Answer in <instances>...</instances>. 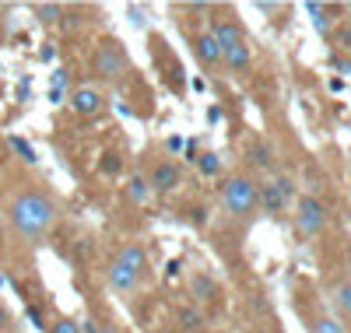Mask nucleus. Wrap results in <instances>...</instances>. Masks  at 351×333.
I'll use <instances>...</instances> for the list:
<instances>
[{
    "label": "nucleus",
    "mask_w": 351,
    "mask_h": 333,
    "mask_svg": "<svg viewBox=\"0 0 351 333\" xmlns=\"http://www.w3.org/2000/svg\"><path fill=\"white\" fill-rule=\"evenodd\" d=\"M8 214H11V225H14V232H18L21 238L43 242V235H46V232L53 228V221H56V204H53L46 193H39V190H21V193L11 200Z\"/></svg>",
    "instance_id": "obj_1"
},
{
    "label": "nucleus",
    "mask_w": 351,
    "mask_h": 333,
    "mask_svg": "<svg viewBox=\"0 0 351 333\" xmlns=\"http://www.w3.org/2000/svg\"><path fill=\"white\" fill-rule=\"evenodd\" d=\"M221 204L232 218H253L256 210V183L246 175H228L221 186Z\"/></svg>",
    "instance_id": "obj_2"
},
{
    "label": "nucleus",
    "mask_w": 351,
    "mask_h": 333,
    "mask_svg": "<svg viewBox=\"0 0 351 333\" xmlns=\"http://www.w3.org/2000/svg\"><path fill=\"white\" fill-rule=\"evenodd\" d=\"M127 71H130L127 49L116 42V39H106V42L95 49V74H99L102 81H120Z\"/></svg>",
    "instance_id": "obj_3"
},
{
    "label": "nucleus",
    "mask_w": 351,
    "mask_h": 333,
    "mask_svg": "<svg viewBox=\"0 0 351 333\" xmlns=\"http://www.w3.org/2000/svg\"><path fill=\"white\" fill-rule=\"evenodd\" d=\"M295 228L306 238H316L319 232L327 228V207L319 204L316 197H299L295 204Z\"/></svg>",
    "instance_id": "obj_4"
},
{
    "label": "nucleus",
    "mask_w": 351,
    "mask_h": 333,
    "mask_svg": "<svg viewBox=\"0 0 351 333\" xmlns=\"http://www.w3.org/2000/svg\"><path fill=\"white\" fill-rule=\"evenodd\" d=\"M256 207H260L267 218H281L285 207H288V200H285V193L278 190V183H263V186H256Z\"/></svg>",
    "instance_id": "obj_5"
},
{
    "label": "nucleus",
    "mask_w": 351,
    "mask_h": 333,
    "mask_svg": "<svg viewBox=\"0 0 351 333\" xmlns=\"http://www.w3.org/2000/svg\"><path fill=\"white\" fill-rule=\"evenodd\" d=\"M148 186H152V193L176 190V186H180V165H176V162H158L152 169V175H148Z\"/></svg>",
    "instance_id": "obj_6"
},
{
    "label": "nucleus",
    "mask_w": 351,
    "mask_h": 333,
    "mask_svg": "<svg viewBox=\"0 0 351 333\" xmlns=\"http://www.w3.org/2000/svg\"><path fill=\"white\" fill-rule=\"evenodd\" d=\"M221 60H225V67H228L232 74H246L250 64H253V49H250L246 39H243V42H236V46L221 49Z\"/></svg>",
    "instance_id": "obj_7"
},
{
    "label": "nucleus",
    "mask_w": 351,
    "mask_h": 333,
    "mask_svg": "<svg viewBox=\"0 0 351 333\" xmlns=\"http://www.w3.org/2000/svg\"><path fill=\"white\" fill-rule=\"evenodd\" d=\"M71 109L77 116H95L102 109V95L95 92V88H74L71 92Z\"/></svg>",
    "instance_id": "obj_8"
},
{
    "label": "nucleus",
    "mask_w": 351,
    "mask_h": 333,
    "mask_svg": "<svg viewBox=\"0 0 351 333\" xmlns=\"http://www.w3.org/2000/svg\"><path fill=\"white\" fill-rule=\"evenodd\" d=\"M211 36H215V42H218L221 49H228V46L243 42V28H239L236 21H228V18H215V21H211Z\"/></svg>",
    "instance_id": "obj_9"
},
{
    "label": "nucleus",
    "mask_w": 351,
    "mask_h": 333,
    "mask_svg": "<svg viewBox=\"0 0 351 333\" xmlns=\"http://www.w3.org/2000/svg\"><path fill=\"white\" fill-rule=\"evenodd\" d=\"M137 281H141V274H134L130 267H123V263H116V260H112V267H109V288H112V291L127 295V291L137 288Z\"/></svg>",
    "instance_id": "obj_10"
},
{
    "label": "nucleus",
    "mask_w": 351,
    "mask_h": 333,
    "mask_svg": "<svg viewBox=\"0 0 351 333\" xmlns=\"http://www.w3.org/2000/svg\"><path fill=\"white\" fill-rule=\"evenodd\" d=\"M193 49H197V56H200L208 67H218V64H221V46L215 42L211 32H200V36L193 39Z\"/></svg>",
    "instance_id": "obj_11"
},
{
    "label": "nucleus",
    "mask_w": 351,
    "mask_h": 333,
    "mask_svg": "<svg viewBox=\"0 0 351 333\" xmlns=\"http://www.w3.org/2000/svg\"><path fill=\"white\" fill-rule=\"evenodd\" d=\"M116 263L130 267L134 274H144V267H148V253H144L141 242H127V246L120 249V256H116Z\"/></svg>",
    "instance_id": "obj_12"
},
{
    "label": "nucleus",
    "mask_w": 351,
    "mask_h": 333,
    "mask_svg": "<svg viewBox=\"0 0 351 333\" xmlns=\"http://www.w3.org/2000/svg\"><path fill=\"white\" fill-rule=\"evenodd\" d=\"M176 326L183 333H200L204 330V312L197 306H180L176 309Z\"/></svg>",
    "instance_id": "obj_13"
},
{
    "label": "nucleus",
    "mask_w": 351,
    "mask_h": 333,
    "mask_svg": "<svg viewBox=\"0 0 351 333\" xmlns=\"http://www.w3.org/2000/svg\"><path fill=\"white\" fill-rule=\"evenodd\" d=\"M127 197H130L134 207H148L155 193H152V186H148V179H144V175H134L130 183H127Z\"/></svg>",
    "instance_id": "obj_14"
},
{
    "label": "nucleus",
    "mask_w": 351,
    "mask_h": 333,
    "mask_svg": "<svg viewBox=\"0 0 351 333\" xmlns=\"http://www.w3.org/2000/svg\"><path fill=\"white\" fill-rule=\"evenodd\" d=\"M190 291H193L200 301H215V298H218V284L204 274V270H197V274L190 278Z\"/></svg>",
    "instance_id": "obj_15"
},
{
    "label": "nucleus",
    "mask_w": 351,
    "mask_h": 333,
    "mask_svg": "<svg viewBox=\"0 0 351 333\" xmlns=\"http://www.w3.org/2000/svg\"><path fill=\"white\" fill-rule=\"evenodd\" d=\"M250 162H253L256 169H274V144H271V140L250 144Z\"/></svg>",
    "instance_id": "obj_16"
},
{
    "label": "nucleus",
    "mask_w": 351,
    "mask_h": 333,
    "mask_svg": "<svg viewBox=\"0 0 351 333\" xmlns=\"http://www.w3.org/2000/svg\"><path fill=\"white\" fill-rule=\"evenodd\" d=\"M330 301L337 306V312H341V316H348V319H351V281H337V284L330 288Z\"/></svg>",
    "instance_id": "obj_17"
},
{
    "label": "nucleus",
    "mask_w": 351,
    "mask_h": 333,
    "mask_svg": "<svg viewBox=\"0 0 351 333\" xmlns=\"http://www.w3.org/2000/svg\"><path fill=\"white\" fill-rule=\"evenodd\" d=\"M306 11L313 14V25H316V32H319V36H330V28H334V18L327 14V4H306Z\"/></svg>",
    "instance_id": "obj_18"
},
{
    "label": "nucleus",
    "mask_w": 351,
    "mask_h": 333,
    "mask_svg": "<svg viewBox=\"0 0 351 333\" xmlns=\"http://www.w3.org/2000/svg\"><path fill=\"white\" fill-rule=\"evenodd\" d=\"M32 11H36V18H39L43 25H53V21L64 18V8H60V4H36Z\"/></svg>",
    "instance_id": "obj_19"
},
{
    "label": "nucleus",
    "mask_w": 351,
    "mask_h": 333,
    "mask_svg": "<svg viewBox=\"0 0 351 333\" xmlns=\"http://www.w3.org/2000/svg\"><path fill=\"white\" fill-rule=\"evenodd\" d=\"M313 333H348V326L337 323L334 316H319V319L313 323Z\"/></svg>",
    "instance_id": "obj_20"
},
{
    "label": "nucleus",
    "mask_w": 351,
    "mask_h": 333,
    "mask_svg": "<svg viewBox=\"0 0 351 333\" xmlns=\"http://www.w3.org/2000/svg\"><path fill=\"white\" fill-rule=\"evenodd\" d=\"M197 165H200V172H204V175H218V172H221V158L215 155V151L200 155V158H197Z\"/></svg>",
    "instance_id": "obj_21"
},
{
    "label": "nucleus",
    "mask_w": 351,
    "mask_h": 333,
    "mask_svg": "<svg viewBox=\"0 0 351 333\" xmlns=\"http://www.w3.org/2000/svg\"><path fill=\"white\" fill-rule=\"evenodd\" d=\"M11 147L18 151V155H21V158H25L28 165H32V162H39V158H36V151H32V144H25L21 137H11Z\"/></svg>",
    "instance_id": "obj_22"
},
{
    "label": "nucleus",
    "mask_w": 351,
    "mask_h": 333,
    "mask_svg": "<svg viewBox=\"0 0 351 333\" xmlns=\"http://www.w3.org/2000/svg\"><path fill=\"white\" fill-rule=\"evenodd\" d=\"M46 333H81V330H77V319L64 316V319H56L53 326H46Z\"/></svg>",
    "instance_id": "obj_23"
},
{
    "label": "nucleus",
    "mask_w": 351,
    "mask_h": 333,
    "mask_svg": "<svg viewBox=\"0 0 351 333\" xmlns=\"http://www.w3.org/2000/svg\"><path fill=\"white\" fill-rule=\"evenodd\" d=\"M102 172H106V175H116V172H120V155H106Z\"/></svg>",
    "instance_id": "obj_24"
},
{
    "label": "nucleus",
    "mask_w": 351,
    "mask_h": 333,
    "mask_svg": "<svg viewBox=\"0 0 351 333\" xmlns=\"http://www.w3.org/2000/svg\"><path fill=\"white\" fill-rule=\"evenodd\" d=\"M64 84H67V71L60 67V71L53 74V88H56V92H64Z\"/></svg>",
    "instance_id": "obj_25"
},
{
    "label": "nucleus",
    "mask_w": 351,
    "mask_h": 333,
    "mask_svg": "<svg viewBox=\"0 0 351 333\" xmlns=\"http://www.w3.org/2000/svg\"><path fill=\"white\" fill-rule=\"evenodd\" d=\"M130 21L141 28V25H148V18H144V8H130Z\"/></svg>",
    "instance_id": "obj_26"
},
{
    "label": "nucleus",
    "mask_w": 351,
    "mask_h": 333,
    "mask_svg": "<svg viewBox=\"0 0 351 333\" xmlns=\"http://www.w3.org/2000/svg\"><path fill=\"white\" fill-rule=\"evenodd\" d=\"M28 319H32V323H36L39 330H46V323H43V312H39L36 306H28Z\"/></svg>",
    "instance_id": "obj_27"
},
{
    "label": "nucleus",
    "mask_w": 351,
    "mask_h": 333,
    "mask_svg": "<svg viewBox=\"0 0 351 333\" xmlns=\"http://www.w3.org/2000/svg\"><path fill=\"white\" fill-rule=\"evenodd\" d=\"M77 330L81 333H99V323L95 319H84V323H77Z\"/></svg>",
    "instance_id": "obj_28"
},
{
    "label": "nucleus",
    "mask_w": 351,
    "mask_h": 333,
    "mask_svg": "<svg viewBox=\"0 0 351 333\" xmlns=\"http://www.w3.org/2000/svg\"><path fill=\"white\" fill-rule=\"evenodd\" d=\"M337 42H344V46L351 49V28H341V32H337Z\"/></svg>",
    "instance_id": "obj_29"
},
{
    "label": "nucleus",
    "mask_w": 351,
    "mask_h": 333,
    "mask_svg": "<svg viewBox=\"0 0 351 333\" xmlns=\"http://www.w3.org/2000/svg\"><path fill=\"white\" fill-rule=\"evenodd\" d=\"M180 267H183V263H180V260H172V263H169V267H165V274H169V278H176V274H180Z\"/></svg>",
    "instance_id": "obj_30"
},
{
    "label": "nucleus",
    "mask_w": 351,
    "mask_h": 333,
    "mask_svg": "<svg viewBox=\"0 0 351 333\" xmlns=\"http://www.w3.org/2000/svg\"><path fill=\"white\" fill-rule=\"evenodd\" d=\"M8 326H11V316H8L4 309H0V333H8Z\"/></svg>",
    "instance_id": "obj_31"
},
{
    "label": "nucleus",
    "mask_w": 351,
    "mask_h": 333,
    "mask_svg": "<svg viewBox=\"0 0 351 333\" xmlns=\"http://www.w3.org/2000/svg\"><path fill=\"white\" fill-rule=\"evenodd\" d=\"M186 162H193V165H197V147H193V144H186Z\"/></svg>",
    "instance_id": "obj_32"
},
{
    "label": "nucleus",
    "mask_w": 351,
    "mask_h": 333,
    "mask_svg": "<svg viewBox=\"0 0 351 333\" xmlns=\"http://www.w3.org/2000/svg\"><path fill=\"white\" fill-rule=\"evenodd\" d=\"M99 333H120V330H116V326H99Z\"/></svg>",
    "instance_id": "obj_33"
},
{
    "label": "nucleus",
    "mask_w": 351,
    "mask_h": 333,
    "mask_svg": "<svg viewBox=\"0 0 351 333\" xmlns=\"http://www.w3.org/2000/svg\"><path fill=\"white\" fill-rule=\"evenodd\" d=\"M0 249H4V228H0Z\"/></svg>",
    "instance_id": "obj_34"
},
{
    "label": "nucleus",
    "mask_w": 351,
    "mask_h": 333,
    "mask_svg": "<svg viewBox=\"0 0 351 333\" xmlns=\"http://www.w3.org/2000/svg\"><path fill=\"white\" fill-rule=\"evenodd\" d=\"M344 11H351V4H344Z\"/></svg>",
    "instance_id": "obj_35"
}]
</instances>
